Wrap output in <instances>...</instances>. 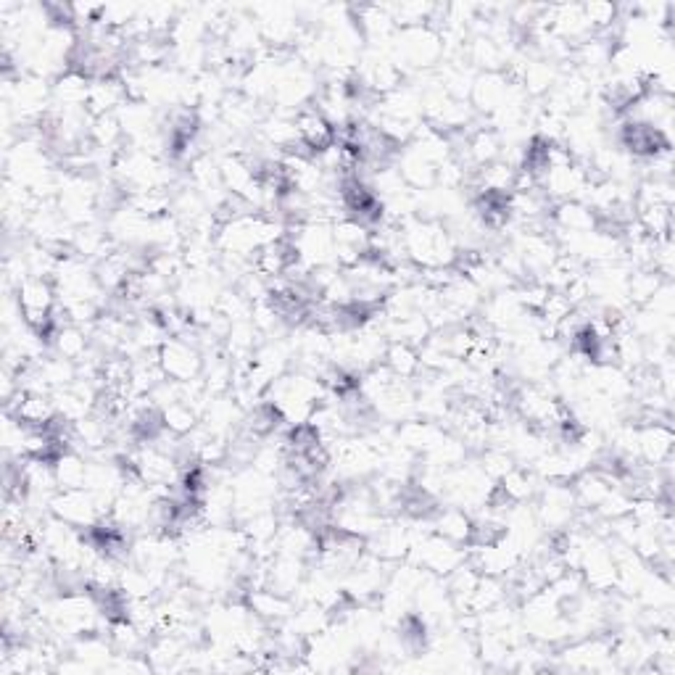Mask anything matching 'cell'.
Returning a JSON list of instances; mask_svg holds the SVG:
<instances>
[{
  "label": "cell",
  "mask_w": 675,
  "mask_h": 675,
  "mask_svg": "<svg viewBox=\"0 0 675 675\" xmlns=\"http://www.w3.org/2000/svg\"><path fill=\"white\" fill-rule=\"evenodd\" d=\"M159 364L161 372H164V378L175 380V383H190V380H196L201 367H204L201 354H198L188 341H182L180 335L161 343Z\"/></svg>",
  "instance_id": "cell-1"
},
{
  "label": "cell",
  "mask_w": 675,
  "mask_h": 675,
  "mask_svg": "<svg viewBox=\"0 0 675 675\" xmlns=\"http://www.w3.org/2000/svg\"><path fill=\"white\" fill-rule=\"evenodd\" d=\"M420 354L414 351V346L401 341H393L385 351V367L396 375V378H412L414 372L420 370Z\"/></svg>",
  "instance_id": "cell-2"
}]
</instances>
